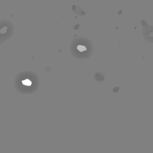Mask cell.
<instances>
[{"label": "cell", "instance_id": "1", "mask_svg": "<svg viewBox=\"0 0 153 153\" xmlns=\"http://www.w3.org/2000/svg\"><path fill=\"white\" fill-rule=\"evenodd\" d=\"M39 78L36 73L31 71H22L16 75L15 87L18 93L22 94H32L39 88Z\"/></svg>", "mask_w": 153, "mask_h": 153}, {"label": "cell", "instance_id": "4", "mask_svg": "<svg viewBox=\"0 0 153 153\" xmlns=\"http://www.w3.org/2000/svg\"><path fill=\"white\" fill-rule=\"evenodd\" d=\"M150 32H148L146 33V36L148 37V40H153V31L152 30L149 31Z\"/></svg>", "mask_w": 153, "mask_h": 153}, {"label": "cell", "instance_id": "2", "mask_svg": "<svg viewBox=\"0 0 153 153\" xmlns=\"http://www.w3.org/2000/svg\"><path fill=\"white\" fill-rule=\"evenodd\" d=\"M70 53L77 59H88L93 54V44L87 38L75 37L71 42Z\"/></svg>", "mask_w": 153, "mask_h": 153}, {"label": "cell", "instance_id": "3", "mask_svg": "<svg viewBox=\"0 0 153 153\" xmlns=\"http://www.w3.org/2000/svg\"><path fill=\"white\" fill-rule=\"evenodd\" d=\"M0 22V42L1 44L12 37L14 28L12 23L9 21H1Z\"/></svg>", "mask_w": 153, "mask_h": 153}]
</instances>
